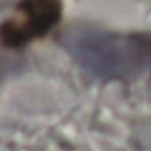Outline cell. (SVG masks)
<instances>
[{"label": "cell", "instance_id": "2", "mask_svg": "<svg viewBox=\"0 0 151 151\" xmlns=\"http://www.w3.org/2000/svg\"><path fill=\"white\" fill-rule=\"evenodd\" d=\"M59 19L58 0H25L17 15L2 25V40L8 46H23L46 35Z\"/></svg>", "mask_w": 151, "mask_h": 151}, {"label": "cell", "instance_id": "1", "mask_svg": "<svg viewBox=\"0 0 151 151\" xmlns=\"http://www.w3.org/2000/svg\"><path fill=\"white\" fill-rule=\"evenodd\" d=\"M75 61L101 81H128L151 71V35L84 29L67 38Z\"/></svg>", "mask_w": 151, "mask_h": 151}]
</instances>
